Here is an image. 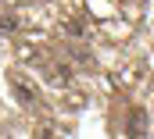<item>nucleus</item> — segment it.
<instances>
[{"mask_svg": "<svg viewBox=\"0 0 154 139\" xmlns=\"http://www.w3.org/2000/svg\"><path fill=\"white\" fill-rule=\"evenodd\" d=\"M4 4H25V0H4Z\"/></svg>", "mask_w": 154, "mask_h": 139, "instance_id": "nucleus-5", "label": "nucleus"}, {"mask_svg": "<svg viewBox=\"0 0 154 139\" xmlns=\"http://www.w3.org/2000/svg\"><path fill=\"white\" fill-rule=\"evenodd\" d=\"M54 78H57V82H68V78H72V68H65V64H61V68L54 71Z\"/></svg>", "mask_w": 154, "mask_h": 139, "instance_id": "nucleus-4", "label": "nucleus"}, {"mask_svg": "<svg viewBox=\"0 0 154 139\" xmlns=\"http://www.w3.org/2000/svg\"><path fill=\"white\" fill-rule=\"evenodd\" d=\"M14 96H18L22 104H32V100H36V96H32V89H29V86H22V82H14Z\"/></svg>", "mask_w": 154, "mask_h": 139, "instance_id": "nucleus-3", "label": "nucleus"}, {"mask_svg": "<svg viewBox=\"0 0 154 139\" xmlns=\"http://www.w3.org/2000/svg\"><path fill=\"white\" fill-rule=\"evenodd\" d=\"M147 129H151V118H147L143 111H133V114H129V121H125V136L140 139V136H147Z\"/></svg>", "mask_w": 154, "mask_h": 139, "instance_id": "nucleus-1", "label": "nucleus"}, {"mask_svg": "<svg viewBox=\"0 0 154 139\" xmlns=\"http://www.w3.org/2000/svg\"><path fill=\"white\" fill-rule=\"evenodd\" d=\"M18 32V18L14 14H0V36H11Z\"/></svg>", "mask_w": 154, "mask_h": 139, "instance_id": "nucleus-2", "label": "nucleus"}]
</instances>
